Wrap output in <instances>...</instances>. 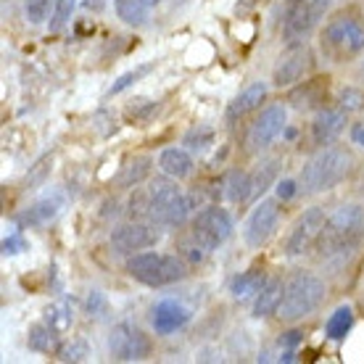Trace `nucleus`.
<instances>
[{
	"mask_svg": "<svg viewBox=\"0 0 364 364\" xmlns=\"http://www.w3.org/2000/svg\"><path fill=\"white\" fill-rule=\"evenodd\" d=\"M364 237V206L359 203H343L338 206L328 219L317 237V251L322 259L351 254Z\"/></svg>",
	"mask_w": 364,
	"mask_h": 364,
	"instance_id": "1",
	"label": "nucleus"
},
{
	"mask_svg": "<svg viewBox=\"0 0 364 364\" xmlns=\"http://www.w3.org/2000/svg\"><path fill=\"white\" fill-rule=\"evenodd\" d=\"M354 169V154L343 146H325L301 169V191L306 196L333 191Z\"/></svg>",
	"mask_w": 364,
	"mask_h": 364,
	"instance_id": "2",
	"label": "nucleus"
},
{
	"mask_svg": "<svg viewBox=\"0 0 364 364\" xmlns=\"http://www.w3.org/2000/svg\"><path fill=\"white\" fill-rule=\"evenodd\" d=\"M325 296H328V288H325V280L317 272L296 269L285 280V291H282L277 317L282 322H301V319H306L322 306Z\"/></svg>",
	"mask_w": 364,
	"mask_h": 364,
	"instance_id": "3",
	"label": "nucleus"
},
{
	"mask_svg": "<svg viewBox=\"0 0 364 364\" xmlns=\"http://www.w3.org/2000/svg\"><path fill=\"white\" fill-rule=\"evenodd\" d=\"M148 191V219L161 228H180L191 217L193 203L185 193L177 188V180L172 177H156L151 180Z\"/></svg>",
	"mask_w": 364,
	"mask_h": 364,
	"instance_id": "4",
	"label": "nucleus"
},
{
	"mask_svg": "<svg viewBox=\"0 0 364 364\" xmlns=\"http://www.w3.org/2000/svg\"><path fill=\"white\" fill-rule=\"evenodd\" d=\"M127 272L132 280L143 282L148 288H164L188 277V264L177 254H156L140 251L127 259Z\"/></svg>",
	"mask_w": 364,
	"mask_h": 364,
	"instance_id": "5",
	"label": "nucleus"
},
{
	"mask_svg": "<svg viewBox=\"0 0 364 364\" xmlns=\"http://www.w3.org/2000/svg\"><path fill=\"white\" fill-rule=\"evenodd\" d=\"M322 48L336 61L359 55L364 50V21L351 14H338L322 29Z\"/></svg>",
	"mask_w": 364,
	"mask_h": 364,
	"instance_id": "6",
	"label": "nucleus"
},
{
	"mask_svg": "<svg viewBox=\"0 0 364 364\" xmlns=\"http://www.w3.org/2000/svg\"><path fill=\"white\" fill-rule=\"evenodd\" d=\"M330 0H288L282 11V37L288 43H299L319 27L328 16Z\"/></svg>",
	"mask_w": 364,
	"mask_h": 364,
	"instance_id": "7",
	"label": "nucleus"
},
{
	"mask_svg": "<svg viewBox=\"0 0 364 364\" xmlns=\"http://www.w3.org/2000/svg\"><path fill=\"white\" fill-rule=\"evenodd\" d=\"M288 127V109L282 103H269L267 109H262V114L251 122L246 135V148L248 154H264L267 148L272 146L274 140L285 132Z\"/></svg>",
	"mask_w": 364,
	"mask_h": 364,
	"instance_id": "8",
	"label": "nucleus"
},
{
	"mask_svg": "<svg viewBox=\"0 0 364 364\" xmlns=\"http://www.w3.org/2000/svg\"><path fill=\"white\" fill-rule=\"evenodd\" d=\"M191 235L198 246H203L206 251H214L232 235V217L222 206H206L193 217Z\"/></svg>",
	"mask_w": 364,
	"mask_h": 364,
	"instance_id": "9",
	"label": "nucleus"
},
{
	"mask_svg": "<svg viewBox=\"0 0 364 364\" xmlns=\"http://www.w3.org/2000/svg\"><path fill=\"white\" fill-rule=\"evenodd\" d=\"M161 225L156 222H143V219H132V222H124L114 228L111 232V248L122 256H132L140 254L146 248H154L159 240H161Z\"/></svg>",
	"mask_w": 364,
	"mask_h": 364,
	"instance_id": "10",
	"label": "nucleus"
},
{
	"mask_svg": "<svg viewBox=\"0 0 364 364\" xmlns=\"http://www.w3.org/2000/svg\"><path fill=\"white\" fill-rule=\"evenodd\" d=\"M109 351L117 362H143V359L151 356L154 343L137 325L119 322L109 336Z\"/></svg>",
	"mask_w": 364,
	"mask_h": 364,
	"instance_id": "11",
	"label": "nucleus"
},
{
	"mask_svg": "<svg viewBox=\"0 0 364 364\" xmlns=\"http://www.w3.org/2000/svg\"><path fill=\"white\" fill-rule=\"evenodd\" d=\"M314 66V53L311 48L299 40V43H288L285 53L277 58V66L272 72V85L274 87H293L296 82H301Z\"/></svg>",
	"mask_w": 364,
	"mask_h": 364,
	"instance_id": "12",
	"label": "nucleus"
},
{
	"mask_svg": "<svg viewBox=\"0 0 364 364\" xmlns=\"http://www.w3.org/2000/svg\"><path fill=\"white\" fill-rule=\"evenodd\" d=\"M325 211L319 206H311L301 214L296 222H293L291 232H288V240H285V254L291 259H299V256L309 254L311 248L317 246V237L325 228Z\"/></svg>",
	"mask_w": 364,
	"mask_h": 364,
	"instance_id": "13",
	"label": "nucleus"
},
{
	"mask_svg": "<svg viewBox=\"0 0 364 364\" xmlns=\"http://www.w3.org/2000/svg\"><path fill=\"white\" fill-rule=\"evenodd\" d=\"M277 222H280V203L274 198H264L256 203V209L251 211V217L246 222V230H243V237L251 248H262L274 235L277 230Z\"/></svg>",
	"mask_w": 364,
	"mask_h": 364,
	"instance_id": "14",
	"label": "nucleus"
},
{
	"mask_svg": "<svg viewBox=\"0 0 364 364\" xmlns=\"http://www.w3.org/2000/svg\"><path fill=\"white\" fill-rule=\"evenodd\" d=\"M348 124V111L341 106H330V109H319V114L311 122V143L317 148L333 146L338 137L343 135Z\"/></svg>",
	"mask_w": 364,
	"mask_h": 364,
	"instance_id": "15",
	"label": "nucleus"
},
{
	"mask_svg": "<svg viewBox=\"0 0 364 364\" xmlns=\"http://www.w3.org/2000/svg\"><path fill=\"white\" fill-rule=\"evenodd\" d=\"M191 322L188 306L177 299H161L154 306V330L156 336H172Z\"/></svg>",
	"mask_w": 364,
	"mask_h": 364,
	"instance_id": "16",
	"label": "nucleus"
},
{
	"mask_svg": "<svg viewBox=\"0 0 364 364\" xmlns=\"http://www.w3.org/2000/svg\"><path fill=\"white\" fill-rule=\"evenodd\" d=\"M267 92H269V87H267L264 82H251L246 90L240 92V95L228 106V122H237V119L248 117L251 111L262 109V103L267 100Z\"/></svg>",
	"mask_w": 364,
	"mask_h": 364,
	"instance_id": "17",
	"label": "nucleus"
},
{
	"mask_svg": "<svg viewBox=\"0 0 364 364\" xmlns=\"http://www.w3.org/2000/svg\"><path fill=\"white\" fill-rule=\"evenodd\" d=\"M325 98H328V77L325 80L317 77V80H309V82H304L301 87H296L288 100L293 103V109L311 111V109H319L325 103Z\"/></svg>",
	"mask_w": 364,
	"mask_h": 364,
	"instance_id": "18",
	"label": "nucleus"
},
{
	"mask_svg": "<svg viewBox=\"0 0 364 364\" xmlns=\"http://www.w3.org/2000/svg\"><path fill=\"white\" fill-rule=\"evenodd\" d=\"M159 169L172 177V180H185L193 174V159L188 148H164L159 156Z\"/></svg>",
	"mask_w": 364,
	"mask_h": 364,
	"instance_id": "19",
	"label": "nucleus"
},
{
	"mask_svg": "<svg viewBox=\"0 0 364 364\" xmlns=\"http://www.w3.org/2000/svg\"><path fill=\"white\" fill-rule=\"evenodd\" d=\"M282 291H285V282L280 277H269L264 282V288L259 291V296L254 299V317L256 319H264L277 314L280 309V301H282Z\"/></svg>",
	"mask_w": 364,
	"mask_h": 364,
	"instance_id": "20",
	"label": "nucleus"
},
{
	"mask_svg": "<svg viewBox=\"0 0 364 364\" xmlns=\"http://www.w3.org/2000/svg\"><path fill=\"white\" fill-rule=\"evenodd\" d=\"M151 169H154V159L151 156H132V159L124 161V166L114 177V185L117 188H137L140 182L148 180Z\"/></svg>",
	"mask_w": 364,
	"mask_h": 364,
	"instance_id": "21",
	"label": "nucleus"
},
{
	"mask_svg": "<svg viewBox=\"0 0 364 364\" xmlns=\"http://www.w3.org/2000/svg\"><path fill=\"white\" fill-rule=\"evenodd\" d=\"M64 209V198L61 196H48V198H40L37 203H32L24 214H21V222L29 225V228H43L48 222H53Z\"/></svg>",
	"mask_w": 364,
	"mask_h": 364,
	"instance_id": "22",
	"label": "nucleus"
},
{
	"mask_svg": "<svg viewBox=\"0 0 364 364\" xmlns=\"http://www.w3.org/2000/svg\"><path fill=\"white\" fill-rule=\"evenodd\" d=\"M267 282V274L264 269H248V272H240L237 277H232L230 282V293H232V299L235 301H251L259 296V291L264 288Z\"/></svg>",
	"mask_w": 364,
	"mask_h": 364,
	"instance_id": "23",
	"label": "nucleus"
},
{
	"mask_svg": "<svg viewBox=\"0 0 364 364\" xmlns=\"http://www.w3.org/2000/svg\"><path fill=\"white\" fill-rule=\"evenodd\" d=\"M354 309L351 306H338L333 314L328 317V322H325V336L330 338V341H346V336L351 333V328H354Z\"/></svg>",
	"mask_w": 364,
	"mask_h": 364,
	"instance_id": "24",
	"label": "nucleus"
},
{
	"mask_svg": "<svg viewBox=\"0 0 364 364\" xmlns=\"http://www.w3.org/2000/svg\"><path fill=\"white\" fill-rule=\"evenodd\" d=\"M148 6L146 0H114L117 16L129 27H146L148 24Z\"/></svg>",
	"mask_w": 364,
	"mask_h": 364,
	"instance_id": "25",
	"label": "nucleus"
},
{
	"mask_svg": "<svg viewBox=\"0 0 364 364\" xmlns=\"http://www.w3.org/2000/svg\"><path fill=\"white\" fill-rule=\"evenodd\" d=\"M72 322H74V311L66 301H55V304H50L46 309V325L53 330V333H58V336L69 333Z\"/></svg>",
	"mask_w": 364,
	"mask_h": 364,
	"instance_id": "26",
	"label": "nucleus"
},
{
	"mask_svg": "<svg viewBox=\"0 0 364 364\" xmlns=\"http://www.w3.org/2000/svg\"><path fill=\"white\" fill-rule=\"evenodd\" d=\"M225 188H228V200L232 203H243V200H251V193H254V182H251V174L248 172H230L228 180H225Z\"/></svg>",
	"mask_w": 364,
	"mask_h": 364,
	"instance_id": "27",
	"label": "nucleus"
},
{
	"mask_svg": "<svg viewBox=\"0 0 364 364\" xmlns=\"http://www.w3.org/2000/svg\"><path fill=\"white\" fill-rule=\"evenodd\" d=\"M55 338H58V333H53L46 322H40V325H32V328H29L27 343H29V348H32V351L50 354V351L55 348Z\"/></svg>",
	"mask_w": 364,
	"mask_h": 364,
	"instance_id": "28",
	"label": "nucleus"
},
{
	"mask_svg": "<svg viewBox=\"0 0 364 364\" xmlns=\"http://www.w3.org/2000/svg\"><path fill=\"white\" fill-rule=\"evenodd\" d=\"M50 169H53V154L40 156L35 164L29 166L27 177H24V188H27V191H35L40 185H46V180L50 177Z\"/></svg>",
	"mask_w": 364,
	"mask_h": 364,
	"instance_id": "29",
	"label": "nucleus"
},
{
	"mask_svg": "<svg viewBox=\"0 0 364 364\" xmlns=\"http://www.w3.org/2000/svg\"><path fill=\"white\" fill-rule=\"evenodd\" d=\"M277 166H280V159H269V161H264V164L251 174V182H254V193H251V198H259V196L272 185V180L277 177Z\"/></svg>",
	"mask_w": 364,
	"mask_h": 364,
	"instance_id": "30",
	"label": "nucleus"
},
{
	"mask_svg": "<svg viewBox=\"0 0 364 364\" xmlns=\"http://www.w3.org/2000/svg\"><path fill=\"white\" fill-rule=\"evenodd\" d=\"M154 66H156L154 61H148V64L137 66V69H129V72H124V74H122V77H117V82L111 85L109 92H106V95H109V98H114V95H119V92H124V90H127V87H132V85H135V82H140V80H143L146 74L154 72Z\"/></svg>",
	"mask_w": 364,
	"mask_h": 364,
	"instance_id": "31",
	"label": "nucleus"
},
{
	"mask_svg": "<svg viewBox=\"0 0 364 364\" xmlns=\"http://www.w3.org/2000/svg\"><path fill=\"white\" fill-rule=\"evenodd\" d=\"M182 146L188 148V151H206L209 146H214V129L209 124H198V127L188 129V135L182 140Z\"/></svg>",
	"mask_w": 364,
	"mask_h": 364,
	"instance_id": "32",
	"label": "nucleus"
},
{
	"mask_svg": "<svg viewBox=\"0 0 364 364\" xmlns=\"http://www.w3.org/2000/svg\"><path fill=\"white\" fill-rule=\"evenodd\" d=\"M74 6H77V0H55L53 16H50V32H61L72 21Z\"/></svg>",
	"mask_w": 364,
	"mask_h": 364,
	"instance_id": "33",
	"label": "nucleus"
},
{
	"mask_svg": "<svg viewBox=\"0 0 364 364\" xmlns=\"http://www.w3.org/2000/svg\"><path fill=\"white\" fill-rule=\"evenodd\" d=\"M53 3L55 0H24V16H27L29 24H43L50 16Z\"/></svg>",
	"mask_w": 364,
	"mask_h": 364,
	"instance_id": "34",
	"label": "nucleus"
},
{
	"mask_svg": "<svg viewBox=\"0 0 364 364\" xmlns=\"http://www.w3.org/2000/svg\"><path fill=\"white\" fill-rule=\"evenodd\" d=\"M87 356H90V348L80 338H72L69 343H64V346L58 348V359L61 362H85Z\"/></svg>",
	"mask_w": 364,
	"mask_h": 364,
	"instance_id": "35",
	"label": "nucleus"
},
{
	"mask_svg": "<svg viewBox=\"0 0 364 364\" xmlns=\"http://www.w3.org/2000/svg\"><path fill=\"white\" fill-rule=\"evenodd\" d=\"M338 106L346 109L348 114H351V111H362L364 109V92L359 90V87H351V85H348V87H343V90L338 92Z\"/></svg>",
	"mask_w": 364,
	"mask_h": 364,
	"instance_id": "36",
	"label": "nucleus"
},
{
	"mask_svg": "<svg viewBox=\"0 0 364 364\" xmlns=\"http://www.w3.org/2000/svg\"><path fill=\"white\" fill-rule=\"evenodd\" d=\"M21 251H27V240H24V235H21V232H11V235L3 240V254L16 256V254H21Z\"/></svg>",
	"mask_w": 364,
	"mask_h": 364,
	"instance_id": "37",
	"label": "nucleus"
},
{
	"mask_svg": "<svg viewBox=\"0 0 364 364\" xmlns=\"http://www.w3.org/2000/svg\"><path fill=\"white\" fill-rule=\"evenodd\" d=\"M85 306H87V311H90V314H100V311L106 309V299H103V293L92 291L90 296H87V304H85Z\"/></svg>",
	"mask_w": 364,
	"mask_h": 364,
	"instance_id": "38",
	"label": "nucleus"
},
{
	"mask_svg": "<svg viewBox=\"0 0 364 364\" xmlns=\"http://www.w3.org/2000/svg\"><path fill=\"white\" fill-rule=\"evenodd\" d=\"M293 196H296V182H293V180L277 182V198L288 200V198H293Z\"/></svg>",
	"mask_w": 364,
	"mask_h": 364,
	"instance_id": "39",
	"label": "nucleus"
},
{
	"mask_svg": "<svg viewBox=\"0 0 364 364\" xmlns=\"http://www.w3.org/2000/svg\"><path fill=\"white\" fill-rule=\"evenodd\" d=\"M351 140H354L356 146L364 148V122H359V124H354V127H351Z\"/></svg>",
	"mask_w": 364,
	"mask_h": 364,
	"instance_id": "40",
	"label": "nucleus"
},
{
	"mask_svg": "<svg viewBox=\"0 0 364 364\" xmlns=\"http://www.w3.org/2000/svg\"><path fill=\"white\" fill-rule=\"evenodd\" d=\"M293 343H299V333H288V338L282 341V346H293Z\"/></svg>",
	"mask_w": 364,
	"mask_h": 364,
	"instance_id": "41",
	"label": "nucleus"
},
{
	"mask_svg": "<svg viewBox=\"0 0 364 364\" xmlns=\"http://www.w3.org/2000/svg\"><path fill=\"white\" fill-rule=\"evenodd\" d=\"M85 6H87V9L100 11V9H103V0H85Z\"/></svg>",
	"mask_w": 364,
	"mask_h": 364,
	"instance_id": "42",
	"label": "nucleus"
},
{
	"mask_svg": "<svg viewBox=\"0 0 364 364\" xmlns=\"http://www.w3.org/2000/svg\"><path fill=\"white\" fill-rule=\"evenodd\" d=\"M148 6H159V3H161V0H146Z\"/></svg>",
	"mask_w": 364,
	"mask_h": 364,
	"instance_id": "43",
	"label": "nucleus"
},
{
	"mask_svg": "<svg viewBox=\"0 0 364 364\" xmlns=\"http://www.w3.org/2000/svg\"><path fill=\"white\" fill-rule=\"evenodd\" d=\"M359 191H362V193H364V177H362V182H359Z\"/></svg>",
	"mask_w": 364,
	"mask_h": 364,
	"instance_id": "44",
	"label": "nucleus"
}]
</instances>
